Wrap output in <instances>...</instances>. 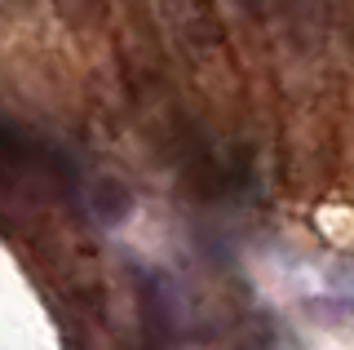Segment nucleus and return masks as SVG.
Instances as JSON below:
<instances>
[{
    "instance_id": "f257e3e1",
    "label": "nucleus",
    "mask_w": 354,
    "mask_h": 350,
    "mask_svg": "<svg viewBox=\"0 0 354 350\" xmlns=\"http://www.w3.org/2000/svg\"><path fill=\"white\" fill-rule=\"evenodd\" d=\"M310 311L319 315V320L337 324V328H350L354 324V297H332V302H310Z\"/></svg>"
}]
</instances>
